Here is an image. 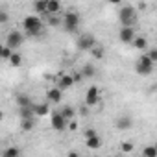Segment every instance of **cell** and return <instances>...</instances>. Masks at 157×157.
<instances>
[{
    "label": "cell",
    "mask_w": 157,
    "mask_h": 157,
    "mask_svg": "<svg viewBox=\"0 0 157 157\" xmlns=\"http://www.w3.org/2000/svg\"><path fill=\"white\" fill-rule=\"evenodd\" d=\"M118 17H120L122 28H133V22L137 21V11L131 4H124L118 11Z\"/></svg>",
    "instance_id": "6da1fadb"
},
{
    "label": "cell",
    "mask_w": 157,
    "mask_h": 157,
    "mask_svg": "<svg viewBox=\"0 0 157 157\" xmlns=\"http://www.w3.org/2000/svg\"><path fill=\"white\" fill-rule=\"evenodd\" d=\"M22 26H24V32L28 33V35H39L41 33V30H43V21H41V17H37V15H28L24 21H22Z\"/></svg>",
    "instance_id": "7a4b0ae2"
},
{
    "label": "cell",
    "mask_w": 157,
    "mask_h": 157,
    "mask_svg": "<svg viewBox=\"0 0 157 157\" xmlns=\"http://www.w3.org/2000/svg\"><path fill=\"white\" fill-rule=\"evenodd\" d=\"M22 43H24V33L19 32V30H11V32L8 33V37H6L4 46H8L10 50H17V48L22 46Z\"/></svg>",
    "instance_id": "3957f363"
},
{
    "label": "cell",
    "mask_w": 157,
    "mask_h": 157,
    "mask_svg": "<svg viewBox=\"0 0 157 157\" xmlns=\"http://www.w3.org/2000/svg\"><path fill=\"white\" fill-rule=\"evenodd\" d=\"M153 65H155V63H151V61L148 59V56L142 54V56L137 59V65H135L137 74H140V76H148V74H151V72H153Z\"/></svg>",
    "instance_id": "277c9868"
},
{
    "label": "cell",
    "mask_w": 157,
    "mask_h": 157,
    "mask_svg": "<svg viewBox=\"0 0 157 157\" xmlns=\"http://www.w3.org/2000/svg\"><path fill=\"white\" fill-rule=\"evenodd\" d=\"M63 26L67 32H76L78 26H80V15L74 11H68L67 15H63Z\"/></svg>",
    "instance_id": "5b68a950"
},
{
    "label": "cell",
    "mask_w": 157,
    "mask_h": 157,
    "mask_svg": "<svg viewBox=\"0 0 157 157\" xmlns=\"http://www.w3.org/2000/svg\"><path fill=\"white\" fill-rule=\"evenodd\" d=\"M96 44H98V41L93 33H82L80 39H78V48L80 50H93Z\"/></svg>",
    "instance_id": "8992f818"
},
{
    "label": "cell",
    "mask_w": 157,
    "mask_h": 157,
    "mask_svg": "<svg viewBox=\"0 0 157 157\" xmlns=\"http://www.w3.org/2000/svg\"><path fill=\"white\" fill-rule=\"evenodd\" d=\"M50 124H52V128H54L56 131H63V129L67 128V120L61 117L59 111H54V113L50 115Z\"/></svg>",
    "instance_id": "52a82bcc"
},
{
    "label": "cell",
    "mask_w": 157,
    "mask_h": 157,
    "mask_svg": "<svg viewBox=\"0 0 157 157\" xmlns=\"http://www.w3.org/2000/svg\"><path fill=\"white\" fill-rule=\"evenodd\" d=\"M98 100H100V89H98L96 85L89 87V91H87V94H85V104H87V105H96Z\"/></svg>",
    "instance_id": "ba28073f"
},
{
    "label": "cell",
    "mask_w": 157,
    "mask_h": 157,
    "mask_svg": "<svg viewBox=\"0 0 157 157\" xmlns=\"http://www.w3.org/2000/svg\"><path fill=\"white\" fill-rule=\"evenodd\" d=\"M118 39H120L122 43H126V44H131L133 39H135V30H133V28H120Z\"/></svg>",
    "instance_id": "9c48e42d"
},
{
    "label": "cell",
    "mask_w": 157,
    "mask_h": 157,
    "mask_svg": "<svg viewBox=\"0 0 157 157\" xmlns=\"http://www.w3.org/2000/svg\"><path fill=\"white\" fill-rule=\"evenodd\" d=\"M74 83V78L70 74H59V82H57V89L63 93L65 89H70Z\"/></svg>",
    "instance_id": "30bf717a"
},
{
    "label": "cell",
    "mask_w": 157,
    "mask_h": 157,
    "mask_svg": "<svg viewBox=\"0 0 157 157\" xmlns=\"http://www.w3.org/2000/svg\"><path fill=\"white\" fill-rule=\"evenodd\" d=\"M61 98H63V93H61L57 87H52V89L46 93V100H48L50 104H59Z\"/></svg>",
    "instance_id": "8fae6325"
},
{
    "label": "cell",
    "mask_w": 157,
    "mask_h": 157,
    "mask_svg": "<svg viewBox=\"0 0 157 157\" xmlns=\"http://www.w3.org/2000/svg\"><path fill=\"white\" fill-rule=\"evenodd\" d=\"M133 126V118L129 115H122L120 118H117V128L118 129H129Z\"/></svg>",
    "instance_id": "7c38bea8"
},
{
    "label": "cell",
    "mask_w": 157,
    "mask_h": 157,
    "mask_svg": "<svg viewBox=\"0 0 157 157\" xmlns=\"http://www.w3.org/2000/svg\"><path fill=\"white\" fill-rule=\"evenodd\" d=\"M59 11H61V4L57 2V0L46 2V17H50V15H57Z\"/></svg>",
    "instance_id": "4fadbf2b"
},
{
    "label": "cell",
    "mask_w": 157,
    "mask_h": 157,
    "mask_svg": "<svg viewBox=\"0 0 157 157\" xmlns=\"http://www.w3.org/2000/svg\"><path fill=\"white\" fill-rule=\"evenodd\" d=\"M2 157H21V148L19 146H8L2 151Z\"/></svg>",
    "instance_id": "5bb4252c"
},
{
    "label": "cell",
    "mask_w": 157,
    "mask_h": 157,
    "mask_svg": "<svg viewBox=\"0 0 157 157\" xmlns=\"http://www.w3.org/2000/svg\"><path fill=\"white\" fill-rule=\"evenodd\" d=\"M94 74H96V67H94V65L87 63V65L82 67V76H83V78H93Z\"/></svg>",
    "instance_id": "9a60e30c"
},
{
    "label": "cell",
    "mask_w": 157,
    "mask_h": 157,
    "mask_svg": "<svg viewBox=\"0 0 157 157\" xmlns=\"http://www.w3.org/2000/svg\"><path fill=\"white\" fill-rule=\"evenodd\" d=\"M131 44H133L137 50H146V48H148V39H146V37H135Z\"/></svg>",
    "instance_id": "2e32d148"
},
{
    "label": "cell",
    "mask_w": 157,
    "mask_h": 157,
    "mask_svg": "<svg viewBox=\"0 0 157 157\" xmlns=\"http://www.w3.org/2000/svg\"><path fill=\"white\" fill-rule=\"evenodd\" d=\"M85 144H87V148H91V150H98V148L102 146V139L96 135V137H93V139H87Z\"/></svg>",
    "instance_id": "e0dca14e"
},
{
    "label": "cell",
    "mask_w": 157,
    "mask_h": 157,
    "mask_svg": "<svg viewBox=\"0 0 157 157\" xmlns=\"http://www.w3.org/2000/svg\"><path fill=\"white\" fill-rule=\"evenodd\" d=\"M33 10H35L37 17H46V2H35Z\"/></svg>",
    "instance_id": "ac0fdd59"
},
{
    "label": "cell",
    "mask_w": 157,
    "mask_h": 157,
    "mask_svg": "<svg viewBox=\"0 0 157 157\" xmlns=\"http://www.w3.org/2000/svg\"><path fill=\"white\" fill-rule=\"evenodd\" d=\"M59 113H61V117H63V118H65V120H67V122H68V120H72V118H74V109H72V107H70V105H65V107H63V109H61V111H59Z\"/></svg>",
    "instance_id": "d6986e66"
},
{
    "label": "cell",
    "mask_w": 157,
    "mask_h": 157,
    "mask_svg": "<svg viewBox=\"0 0 157 157\" xmlns=\"http://www.w3.org/2000/svg\"><path fill=\"white\" fill-rule=\"evenodd\" d=\"M17 102H19L21 109H22V107H32V105H33V104H32V100H30L26 94H19V96H17Z\"/></svg>",
    "instance_id": "ffe728a7"
},
{
    "label": "cell",
    "mask_w": 157,
    "mask_h": 157,
    "mask_svg": "<svg viewBox=\"0 0 157 157\" xmlns=\"http://www.w3.org/2000/svg\"><path fill=\"white\" fill-rule=\"evenodd\" d=\"M142 157H157V148L155 146H146L144 150H142Z\"/></svg>",
    "instance_id": "44dd1931"
},
{
    "label": "cell",
    "mask_w": 157,
    "mask_h": 157,
    "mask_svg": "<svg viewBox=\"0 0 157 157\" xmlns=\"http://www.w3.org/2000/svg\"><path fill=\"white\" fill-rule=\"evenodd\" d=\"M10 63H11L13 67H21V65H22V56L17 54V52H13L11 57H10Z\"/></svg>",
    "instance_id": "7402d4cb"
},
{
    "label": "cell",
    "mask_w": 157,
    "mask_h": 157,
    "mask_svg": "<svg viewBox=\"0 0 157 157\" xmlns=\"http://www.w3.org/2000/svg\"><path fill=\"white\" fill-rule=\"evenodd\" d=\"M32 109H33V115H46L48 113V105L46 104H43V105H32Z\"/></svg>",
    "instance_id": "603a6c76"
},
{
    "label": "cell",
    "mask_w": 157,
    "mask_h": 157,
    "mask_svg": "<svg viewBox=\"0 0 157 157\" xmlns=\"http://www.w3.org/2000/svg\"><path fill=\"white\" fill-rule=\"evenodd\" d=\"M33 126H35V118H30V120H21V128H22L24 131L33 129Z\"/></svg>",
    "instance_id": "cb8c5ba5"
},
{
    "label": "cell",
    "mask_w": 157,
    "mask_h": 157,
    "mask_svg": "<svg viewBox=\"0 0 157 157\" xmlns=\"http://www.w3.org/2000/svg\"><path fill=\"white\" fill-rule=\"evenodd\" d=\"M91 54H93V56H94V57H98V59H102V57H104V48H102V46H98V44H96V46H94V48H93V50H91Z\"/></svg>",
    "instance_id": "d4e9b609"
},
{
    "label": "cell",
    "mask_w": 157,
    "mask_h": 157,
    "mask_svg": "<svg viewBox=\"0 0 157 157\" xmlns=\"http://www.w3.org/2000/svg\"><path fill=\"white\" fill-rule=\"evenodd\" d=\"M83 135H85V140H87V139L96 137V135H98V131H96L94 128H89V129H85V131H83Z\"/></svg>",
    "instance_id": "484cf974"
},
{
    "label": "cell",
    "mask_w": 157,
    "mask_h": 157,
    "mask_svg": "<svg viewBox=\"0 0 157 157\" xmlns=\"http://www.w3.org/2000/svg\"><path fill=\"white\" fill-rule=\"evenodd\" d=\"M11 54H13V50H10L8 46H4V50H2V57H0V59H4V61H10Z\"/></svg>",
    "instance_id": "4316f807"
},
{
    "label": "cell",
    "mask_w": 157,
    "mask_h": 157,
    "mask_svg": "<svg viewBox=\"0 0 157 157\" xmlns=\"http://www.w3.org/2000/svg\"><path fill=\"white\" fill-rule=\"evenodd\" d=\"M146 56H148V59H150L151 63H155V61H157V50H155V48L148 50V54H146Z\"/></svg>",
    "instance_id": "83f0119b"
},
{
    "label": "cell",
    "mask_w": 157,
    "mask_h": 157,
    "mask_svg": "<svg viewBox=\"0 0 157 157\" xmlns=\"http://www.w3.org/2000/svg\"><path fill=\"white\" fill-rule=\"evenodd\" d=\"M8 21H10L8 11H6V10H0V24H4V22H8Z\"/></svg>",
    "instance_id": "f1b7e54d"
},
{
    "label": "cell",
    "mask_w": 157,
    "mask_h": 157,
    "mask_svg": "<svg viewBox=\"0 0 157 157\" xmlns=\"http://www.w3.org/2000/svg\"><path fill=\"white\" fill-rule=\"evenodd\" d=\"M48 22H50L52 26H57V24H61V19L56 17V15H50V17H48Z\"/></svg>",
    "instance_id": "f546056e"
},
{
    "label": "cell",
    "mask_w": 157,
    "mask_h": 157,
    "mask_svg": "<svg viewBox=\"0 0 157 157\" xmlns=\"http://www.w3.org/2000/svg\"><path fill=\"white\" fill-rule=\"evenodd\" d=\"M131 150H133V144H131V142H122V151L128 153V151H131Z\"/></svg>",
    "instance_id": "4dcf8cb0"
},
{
    "label": "cell",
    "mask_w": 157,
    "mask_h": 157,
    "mask_svg": "<svg viewBox=\"0 0 157 157\" xmlns=\"http://www.w3.org/2000/svg\"><path fill=\"white\" fill-rule=\"evenodd\" d=\"M68 157H80V155H78L76 151H70V153H68Z\"/></svg>",
    "instance_id": "1f68e13d"
},
{
    "label": "cell",
    "mask_w": 157,
    "mask_h": 157,
    "mask_svg": "<svg viewBox=\"0 0 157 157\" xmlns=\"http://www.w3.org/2000/svg\"><path fill=\"white\" fill-rule=\"evenodd\" d=\"M2 50H4V44H0V57H2Z\"/></svg>",
    "instance_id": "d6a6232c"
},
{
    "label": "cell",
    "mask_w": 157,
    "mask_h": 157,
    "mask_svg": "<svg viewBox=\"0 0 157 157\" xmlns=\"http://www.w3.org/2000/svg\"><path fill=\"white\" fill-rule=\"evenodd\" d=\"M2 118H4V113H2V111H0V120H2Z\"/></svg>",
    "instance_id": "836d02e7"
}]
</instances>
